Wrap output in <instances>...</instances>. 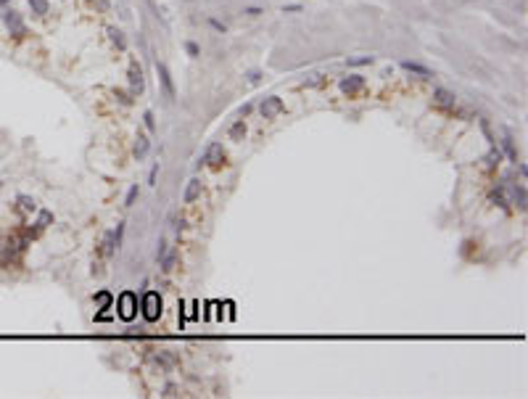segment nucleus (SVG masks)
<instances>
[{
    "label": "nucleus",
    "mask_w": 528,
    "mask_h": 399,
    "mask_svg": "<svg viewBox=\"0 0 528 399\" xmlns=\"http://www.w3.org/2000/svg\"><path fill=\"white\" fill-rule=\"evenodd\" d=\"M143 317L148 323H156L158 317H161V296H158L156 291H148V294L143 296Z\"/></svg>",
    "instance_id": "nucleus-1"
},
{
    "label": "nucleus",
    "mask_w": 528,
    "mask_h": 399,
    "mask_svg": "<svg viewBox=\"0 0 528 399\" xmlns=\"http://www.w3.org/2000/svg\"><path fill=\"white\" fill-rule=\"evenodd\" d=\"M135 315H138V296L132 294V291H124V294L119 296V317H122V320H132Z\"/></svg>",
    "instance_id": "nucleus-2"
},
{
    "label": "nucleus",
    "mask_w": 528,
    "mask_h": 399,
    "mask_svg": "<svg viewBox=\"0 0 528 399\" xmlns=\"http://www.w3.org/2000/svg\"><path fill=\"white\" fill-rule=\"evenodd\" d=\"M283 111H285V103L277 96H270V98L261 101V116L264 119H275V116H280Z\"/></svg>",
    "instance_id": "nucleus-3"
},
{
    "label": "nucleus",
    "mask_w": 528,
    "mask_h": 399,
    "mask_svg": "<svg viewBox=\"0 0 528 399\" xmlns=\"http://www.w3.org/2000/svg\"><path fill=\"white\" fill-rule=\"evenodd\" d=\"M365 77H359V74H351V77H343L341 79V90L346 93V96L351 98V96H356V93H362L365 90Z\"/></svg>",
    "instance_id": "nucleus-4"
},
{
    "label": "nucleus",
    "mask_w": 528,
    "mask_h": 399,
    "mask_svg": "<svg viewBox=\"0 0 528 399\" xmlns=\"http://www.w3.org/2000/svg\"><path fill=\"white\" fill-rule=\"evenodd\" d=\"M156 72H158V79H161V87L167 93V98H175V85H172V74L167 69V64H156Z\"/></svg>",
    "instance_id": "nucleus-5"
},
{
    "label": "nucleus",
    "mask_w": 528,
    "mask_h": 399,
    "mask_svg": "<svg viewBox=\"0 0 528 399\" xmlns=\"http://www.w3.org/2000/svg\"><path fill=\"white\" fill-rule=\"evenodd\" d=\"M204 162H209L211 167H219V164L224 162V148H222V143H211V145H209Z\"/></svg>",
    "instance_id": "nucleus-6"
},
{
    "label": "nucleus",
    "mask_w": 528,
    "mask_h": 399,
    "mask_svg": "<svg viewBox=\"0 0 528 399\" xmlns=\"http://www.w3.org/2000/svg\"><path fill=\"white\" fill-rule=\"evenodd\" d=\"M507 204H515L518 209H525V188H523V185H510V201Z\"/></svg>",
    "instance_id": "nucleus-7"
},
{
    "label": "nucleus",
    "mask_w": 528,
    "mask_h": 399,
    "mask_svg": "<svg viewBox=\"0 0 528 399\" xmlns=\"http://www.w3.org/2000/svg\"><path fill=\"white\" fill-rule=\"evenodd\" d=\"M433 101H436V106H444V109H454V96L449 90H436L433 93Z\"/></svg>",
    "instance_id": "nucleus-8"
},
{
    "label": "nucleus",
    "mask_w": 528,
    "mask_h": 399,
    "mask_svg": "<svg viewBox=\"0 0 528 399\" xmlns=\"http://www.w3.org/2000/svg\"><path fill=\"white\" fill-rule=\"evenodd\" d=\"M198 196H201V180H190L188 182V188H185V204H193V201H198Z\"/></svg>",
    "instance_id": "nucleus-9"
},
{
    "label": "nucleus",
    "mask_w": 528,
    "mask_h": 399,
    "mask_svg": "<svg viewBox=\"0 0 528 399\" xmlns=\"http://www.w3.org/2000/svg\"><path fill=\"white\" fill-rule=\"evenodd\" d=\"M129 85H132V90H138V93L143 90V69L138 64L129 66Z\"/></svg>",
    "instance_id": "nucleus-10"
},
{
    "label": "nucleus",
    "mask_w": 528,
    "mask_h": 399,
    "mask_svg": "<svg viewBox=\"0 0 528 399\" xmlns=\"http://www.w3.org/2000/svg\"><path fill=\"white\" fill-rule=\"evenodd\" d=\"M6 24H8L16 35H24V24H21V19H19L16 11H8V13H6Z\"/></svg>",
    "instance_id": "nucleus-11"
},
{
    "label": "nucleus",
    "mask_w": 528,
    "mask_h": 399,
    "mask_svg": "<svg viewBox=\"0 0 528 399\" xmlns=\"http://www.w3.org/2000/svg\"><path fill=\"white\" fill-rule=\"evenodd\" d=\"M148 148H151V140L145 138V135H138V140H135V156L138 159H145V156H148Z\"/></svg>",
    "instance_id": "nucleus-12"
},
{
    "label": "nucleus",
    "mask_w": 528,
    "mask_h": 399,
    "mask_svg": "<svg viewBox=\"0 0 528 399\" xmlns=\"http://www.w3.org/2000/svg\"><path fill=\"white\" fill-rule=\"evenodd\" d=\"M16 204H19V209L24 211V214H32V211L37 209V201H35L32 196H19V198H16Z\"/></svg>",
    "instance_id": "nucleus-13"
},
{
    "label": "nucleus",
    "mask_w": 528,
    "mask_h": 399,
    "mask_svg": "<svg viewBox=\"0 0 528 399\" xmlns=\"http://www.w3.org/2000/svg\"><path fill=\"white\" fill-rule=\"evenodd\" d=\"M111 304H114V299H111L109 291H98V294H95V307L98 310H109Z\"/></svg>",
    "instance_id": "nucleus-14"
},
{
    "label": "nucleus",
    "mask_w": 528,
    "mask_h": 399,
    "mask_svg": "<svg viewBox=\"0 0 528 399\" xmlns=\"http://www.w3.org/2000/svg\"><path fill=\"white\" fill-rule=\"evenodd\" d=\"M29 8H32V13H37V16H45L50 11V3L48 0H29Z\"/></svg>",
    "instance_id": "nucleus-15"
},
{
    "label": "nucleus",
    "mask_w": 528,
    "mask_h": 399,
    "mask_svg": "<svg viewBox=\"0 0 528 399\" xmlns=\"http://www.w3.org/2000/svg\"><path fill=\"white\" fill-rule=\"evenodd\" d=\"M243 135H246V122H243V119H238V122L230 127V140H241Z\"/></svg>",
    "instance_id": "nucleus-16"
},
{
    "label": "nucleus",
    "mask_w": 528,
    "mask_h": 399,
    "mask_svg": "<svg viewBox=\"0 0 528 399\" xmlns=\"http://www.w3.org/2000/svg\"><path fill=\"white\" fill-rule=\"evenodd\" d=\"M407 72H415V74H420V77H431V72L425 69V66H420V64H412V61H404L402 64Z\"/></svg>",
    "instance_id": "nucleus-17"
},
{
    "label": "nucleus",
    "mask_w": 528,
    "mask_h": 399,
    "mask_svg": "<svg viewBox=\"0 0 528 399\" xmlns=\"http://www.w3.org/2000/svg\"><path fill=\"white\" fill-rule=\"evenodd\" d=\"M175 262H177V251H167V254L161 257V267L169 272L172 267H175Z\"/></svg>",
    "instance_id": "nucleus-18"
},
{
    "label": "nucleus",
    "mask_w": 528,
    "mask_h": 399,
    "mask_svg": "<svg viewBox=\"0 0 528 399\" xmlns=\"http://www.w3.org/2000/svg\"><path fill=\"white\" fill-rule=\"evenodd\" d=\"M505 151H507V156L512 159V162H518V151H515V145H512V138L505 132Z\"/></svg>",
    "instance_id": "nucleus-19"
},
{
    "label": "nucleus",
    "mask_w": 528,
    "mask_h": 399,
    "mask_svg": "<svg viewBox=\"0 0 528 399\" xmlns=\"http://www.w3.org/2000/svg\"><path fill=\"white\" fill-rule=\"evenodd\" d=\"M491 201H494L497 206H505V209H507V198H505V193H502V191H494V193H491Z\"/></svg>",
    "instance_id": "nucleus-20"
},
{
    "label": "nucleus",
    "mask_w": 528,
    "mask_h": 399,
    "mask_svg": "<svg viewBox=\"0 0 528 399\" xmlns=\"http://www.w3.org/2000/svg\"><path fill=\"white\" fill-rule=\"evenodd\" d=\"M109 35H111V40H114V43H116L119 48H124V40H122V32H119V29H111Z\"/></svg>",
    "instance_id": "nucleus-21"
},
{
    "label": "nucleus",
    "mask_w": 528,
    "mask_h": 399,
    "mask_svg": "<svg viewBox=\"0 0 528 399\" xmlns=\"http://www.w3.org/2000/svg\"><path fill=\"white\" fill-rule=\"evenodd\" d=\"M135 198H138V185H132L129 193H127V201H124V204H127V206H132V201H135Z\"/></svg>",
    "instance_id": "nucleus-22"
},
{
    "label": "nucleus",
    "mask_w": 528,
    "mask_h": 399,
    "mask_svg": "<svg viewBox=\"0 0 528 399\" xmlns=\"http://www.w3.org/2000/svg\"><path fill=\"white\" fill-rule=\"evenodd\" d=\"M349 64H354V66H359V64H373V56H362V58H351Z\"/></svg>",
    "instance_id": "nucleus-23"
},
{
    "label": "nucleus",
    "mask_w": 528,
    "mask_h": 399,
    "mask_svg": "<svg viewBox=\"0 0 528 399\" xmlns=\"http://www.w3.org/2000/svg\"><path fill=\"white\" fill-rule=\"evenodd\" d=\"M145 125H148V127L153 130V114H151V111H148V114H145Z\"/></svg>",
    "instance_id": "nucleus-24"
},
{
    "label": "nucleus",
    "mask_w": 528,
    "mask_h": 399,
    "mask_svg": "<svg viewBox=\"0 0 528 399\" xmlns=\"http://www.w3.org/2000/svg\"><path fill=\"white\" fill-rule=\"evenodd\" d=\"M0 3H8V0H0Z\"/></svg>",
    "instance_id": "nucleus-25"
}]
</instances>
